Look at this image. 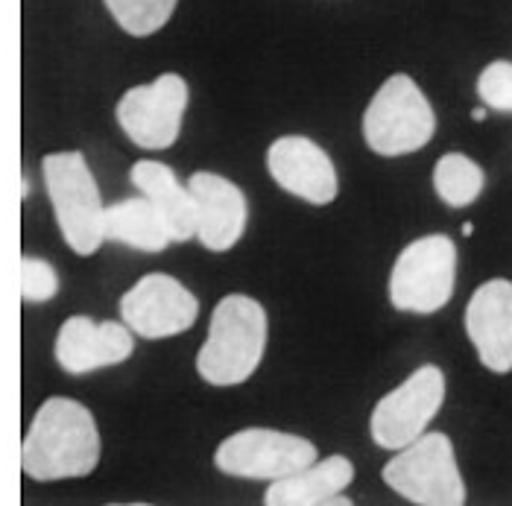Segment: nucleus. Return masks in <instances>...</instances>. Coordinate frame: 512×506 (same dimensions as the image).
I'll use <instances>...</instances> for the list:
<instances>
[{
    "label": "nucleus",
    "instance_id": "15",
    "mask_svg": "<svg viewBox=\"0 0 512 506\" xmlns=\"http://www.w3.org/2000/svg\"><path fill=\"white\" fill-rule=\"evenodd\" d=\"M355 480V466L343 454L325 457L308 468L287 474L281 480H270L264 495L267 506H352L340 492Z\"/></svg>",
    "mask_w": 512,
    "mask_h": 506
},
{
    "label": "nucleus",
    "instance_id": "7",
    "mask_svg": "<svg viewBox=\"0 0 512 506\" xmlns=\"http://www.w3.org/2000/svg\"><path fill=\"white\" fill-rule=\"evenodd\" d=\"M442 401H445V375L439 372V366L428 363L416 369L404 384H398L375 404L369 419V433L375 445L387 451L410 445L434 422Z\"/></svg>",
    "mask_w": 512,
    "mask_h": 506
},
{
    "label": "nucleus",
    "instance_id": "20",
    "mask_svg": "<svg viewBox=\"0 0 512 506\" xmlns=\"http://www.w3.org/2000/svg\"><path fill=\"white\" fill-rule=\"evenodd\" d=\"M477 97L483 100L486 109L512 115V62L498 59L483 68L477 77Z\"/></svg>",
    "mask_w": 512,
    "mask_h": 506
},
{
    "label": "nucleus",
    "instance_id": "2",
    "mask_svg": "<svg viewBox=\"0 0 512 506\" xmlns=\"http://www.w3.org/2000/svg\"><path fill=\"white\" fill-rule=\"evenodd\" d=\"M267 351V311L232 293L217 302L208 325V340L197 354V372L211 387H237L255 375Z\"/></svg>",
    "mask_w": 512,
    "mask_h": 506
},
{
    "label": "nucleus",
    "instance_id": "18",
    "mask_svg": "<svg viewBox=\"0 0 512 506\" xmlns=\"http://www.w3.org/2000/svg\"><path fill=\"white\" fill-rule=\"evenodd\" d=\"M483 185H486V176H483V170L469 156L448 153V156H442L436 161V196L448 208H466V205H472L474 199L483 194Z\"/></svg>",
    "mask_w": 512,
    "mask_h": 506
},
{
    "label": "nucleus",
    "instance_id": "3",
    "mask_svg": "<svg viewBox=\"0 0 512 506\" xmlns=\"http://www.w3.org/2000/svg\"><path fill=\"white\" fill-rule=\"evenodd\" d=\"M41 170L65 243L77 255H94L106 240V205L85 156L77 150L50 153Z\"/></svg>",
    "mask_w": 512,
    "mask_h": 506
},
{
    "label": "nucleus",
    "instance_id": "11",
    "mask_svg": "<svg viewBox=\"0 0 512 506\" xmlns=\"http://www.w3.org/2000/svg\"><path fill=\"white\" fill-rule=\"evenodd\" d=\"M194 199V237L208 252H229L246 232V194L220 173H194L188 182Z\"/></svg>",
    "mask_w": 512,
    "mask_h": 506
},
{
    "label": "nucleus",
    "instance_id": "8",
    "mask_svg": "<svg viewBox=\"0 0 512 506\" xmlns=\"http://www.w3.org/2000/svg\"><path fill=\"white\" fill-rule=\"evenodd\" d=\"M316 460L314 442L273 428H246L220 442L214 463L223 474L246 480H281Z\"/></svg>",
    "mask_w": 512,
    "mask_h": 506
},
{
    "label": "nucleus",
    "instance_id": "21",
    "mask_svg": "<svg viewBox=\"0 0 512 506\" xmlns=\"http://www.w3.org/2000/svg\"><path fill=\"white\" fill-rule=\"evenodd\" d=\"M59 293V275L56 270L41 261V258H21V299L27 305H44L50 299H56Z\"/></svg>",
    "mask_w": 512,
    "mask_h": 506
},
{
    "label": "nucleus",
    "instance_id": "4",
    "mask_svg": "<svg viewBox=\"0 0 512 506\" xmlns=\"http://www.w3.org/2000/svg\"><path fill=\"white\" fill-rule=\"evenodd\" d=\"M384 483L419 506H463L466 483L454 457V445L445 433H422L410 445L398 448L384 466Z\"/></svg>",
    "mask_w": 512,
    "mask_h": 506
},
{
    "label": "nucleus",
    "instance_id": "10",
    "mask_svg": "<svg viewBox=\"0 0 512 506\" xmlns=\"http://www.w3.org/2000/svg\"><path fill=\"white\" fill-rule=\"evenodd\" d=\"M120 316L132 334L147 340H164L185 334L197 322L199 302L173 275L150 273L123 293Z\"/></svg>",
    "mask_w": 512,
    "mask_h": 506
},
{
    "label": "nucleus",
    "instance_id": "9",
    "mask_svg": "<svg viewBox=\"0 0 512 506\" xmlns=\"http://www.w3.org/2000/svg\"><path fill=\"white\" fill-rule=\"evenodd\" d=\"M188 109V82L179 74H161L156 82L129 88L118 103V123L141 150H167L182 132Z\"/></svg>",
    "mask_w": 512,
    "mask_h": 506
},
{
    "label": "nucleus",
    "instance_id": "1",
    "mask_svg": "<svg viewBox=\"0 0 512 506\" xmlns=\"http://www.w3.org/2000/svg\"><path fill=\"white\" fill-rule=\"evenodd\" d=\"M100 463V430L74 398H47L21 445V468L33 480L88 477Z\"/></svg>",
    "mask_w": 512,
    "mask_h": 506
},
{
    "label": "nucleus",
    "instance_id": "16",
    "mask_svg": "<svg viewBox=\"0 0 512 506\" xmlns=\"http://www.w3.org/2000/svg\"><path fill=\"white\" fill-rule=\"evenodd\" d=\"M129 176H132V185L141 191V196L150 199V205L164 220L173 243H185L194 237V199L188 188L179 185L176 173L167 164L144 158L132 167Z\"/></svg>",
    "mask_w": 512,
    "mask_h": 506
},
{
    "label": "nucleus",
    "instance_id": "13",
    "mask_svg": "<svg viewBox=\"0 0 512 506\" xmlns=\"http://www.w3.org/2000/svg\"><path fill=\"white\" fill-rule=\"evenodd\" d=\"M466 334L489 372H512V281L492 278L474 290L466 308Z\"/></svg>",
    "mask_w": 512,
    "mask_h": 506
},
{
    "label": "nucleus",
    "instance_id": "5",
    "mask_svg": "<svg viewBox=\"0 0 512 506\" xmlns=\"http://www.w3.org/2000/svg\"><path fill=\"white\" fill-rule=\"evenodd\" d=\"M434 132V109L422 88L407 74L387 79L363 115V138L369 150H375L378 156L395 158L416 153L428 147Z\"/></svg>",
    "mask_w": 512,
    "mask_h": 506
},
{
    "label": "nucleus",
    "instance_id": "19",
    "mask_svg": "<svg viewBox=\"0 0 512 506\" xmlns=\"http://www.w3.org/2000/svg\"><path fill=\"white\" fill-rule=\"evenodd\" d=\"M103 3L123 33L144 39L158 33L170 21L179 0H103Z\"/></svg>",
    "mask_w": 512,
    "mask_h": 506
},
{
    "label": "nucleus",
    "instance_id": "14",
    "mask_svg": "<svg viewBox=\"0 0 512 506\" xmlns=\"http://www.w3.org/2000/svg\"><path fill=\"white\" fill-rule=\"evenodd\" d=\"M135 351L132 331L123 322H94L88 316H71L56 337V363L68 375H88L106 366H118Z\"/></svg>",
    "mask_w": 512,
    "mask_h": 506
},
{
    "label": "nucleus",
    "instance_id": "22",
    "mask_svg": "<svg viewBox=\"0 0 512 506\" xmlns=\"http://www.w3.org/2000/svg\"><path fill=\"white\" fill-rule=\"evenodd\" d=\"M472 117H474V120H483V117H486V109H474Z\"/></svg>",
    "mask_w": 512,
    "mask_h": 506
},
{
    "label": "nucleus",
    "instance_id": "17",
    "mask_svg": "<svg viewBox=\"0 0 512 506\" xmlns=\"http://www.w3.org/2000/svg\"><path fill=\"white\" fill-rule=\"evenodd\" d=\"M106 240H115L150 255L164 252L173 243L164 220L158 217L147 196H132L106 208Z\"/></svg>",
    "mask_w": 512,
    "mask_h": 506
},
{
    "label": "nucleus",
    "instance_id": "12",
    "mask_svg": "<svg viewBox=\"0 0 512 506\" xmlns=\"http://www.w3.org/2000/svg\"><path fill=\"white\" fill-rule=\"evenodd\" d=\"M267 170L281 191L311 205H328L337 196V167L331 156L302 135H284L267 150Z\"/></svg>",
    "mask_w": 512,
    "mask_h": 506
},
{
    "label": "nucleus",
    "instance_id": "6",
    "mask_svg": "<svg viewBox=\"0 0 512 506\" xmlns=\"http://www.w3.org/2000/svg\"><path fill=\"white\" fill-rule=\"evenodd\" d=\"M457 246L445 234H428L404 246L390 275V302L398 311L436 313L454 296Z\"/></svg>",
    "mask_w": 512,
    "mask_h": 506
}]
</instances>
